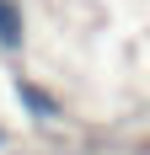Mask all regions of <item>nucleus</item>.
I'll use <instances>...</instances> for the list:
<instances>
[{
  "mask_svg": "<svg viewBox=\"0 0 150 155\" xmlns=\"http://www.w3.org/2000/svg\"><path fill=\"white\" fill-rule=\"evenodd\" d=\"M16 96H22V107H27L32 118H59V102H54L48 91H38L32 80H16Z\"/></svg>",
  "mask_w": 150,
  "mask_h": 155,
  "instance_id": "nucleus-1",
  "label": "nucleus"
},
{
  "mask_svg": "<svg viewBox=\"0 0 150 155\" xmlns=\"http://www.w3.org/2000/svg\"><path fill=\"white\" fill-rule=\"evenodd\" d=\"M0 48H22V11H16V0H0Z\"/></svg>",
  "mask_w": 150,
  "mask_h": 155,
  "instance_id": "nucleus-2",
  "label": "nucleus"
}]
</instances>
